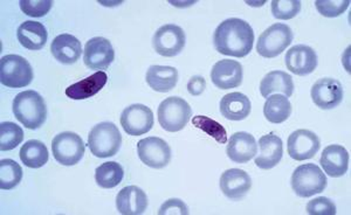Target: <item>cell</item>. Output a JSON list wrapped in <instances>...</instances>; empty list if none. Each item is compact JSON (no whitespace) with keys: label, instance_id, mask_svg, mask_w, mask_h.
<instances>
[{"label":"cell","instance_id":"obj_2","mask_svg":"<svg viewBox=\"0 0 351 215\" xmlns=\"http://www.w3.org/2000/svg\"><path fill=\"white\" fill-rule=\"evenodd\" d=\"M13 114L29 130L40 128L47 118V107L43 96L34 90L21 92L14 97Z\"/></svg>","mask_w":351,"mask_h":215},{"label":"cell","instance_id":"obj_32","mask_svg":"<svg viewBox=\"0 0 351 215\" xmlns=\"http://www.w3.org/2000/svg\"><path fill=\"white\" fill-rule=\"evenodd\" d=\"M24 140L23 129L13 122H3L0 124V150L11 151L21 145Z\"/></svg>","mask_w":351,"mask_h":215},{"label":"cell","instance_id":"obj_31","mask_svg":"<svg viewBox=\"0 0 351 215\" xmlns=\"http://www.w3.org/2000/svg\"><path fill=\"white\" fill-rule=\"evenodd\" d=\"M23 168L13 160H1L0 162V188L10 191L16 188L23 179Z\"/></svg>","mask_w":351,"mask_h":215},{"label":"cell","instance_id":"obj_28","mask_svg":"<svg viewBox=\"0 0 351 215\" xmlns=\"http://www.w3.org/2000/svg\"><path fill=\"white\" fill-rule=\"evenodd\" d=\"M263 115L271 123H284L291 115V101L280 94L268 96L263 105Z\"/></svg>","mask_w":351,"mask_h":215},{"label":"cell","instance_id":"obj_17","mask_svg":"<svg viewBox=\"0 0 351 215\" xmlns=\"http://www.w3.org/2000/svg\"><path fill=\"white\" fill-rule=\"evenodd\" d=\"M228 158L237 164H246L258 155V144L254 136L248 132H236L226 147Z\"/></svg>","mask_w":351,"mask_h":215},{"label":"cell","instance_id":"obj_1","mask_svg":"<svg viewBox=\"0 0 351 215\" xmlns=\"http://www.w3.org/2000/svg\"><path fill=\"white\" fill-rule=\"evenodd\" d=\"M217 52L223 55L245 58L252 52L254 32L247 21L239 18H230L217 27L213 36Z\"/></svg>","mask_w":351,"mask_h":215},{"label":"cell","instance_id":"obj_9","mask_svg":"<svg viewBox=\"0 0 351 215\" xmlns=\"http://www.w3.org/2000/svg\"><path fill=\"white\" fill-rule=\"evenodd\" d=\"M137 153L141 162L149 168H167L171 160V148L160 137H148L137 143Z\"/></svg>","mask_w":351,"mask_h":215},{"label":"cell","instance_id":"obj_20","mask_svg":"<svg viewBox=\"0 0 351 215\" xmlns=\"http://www.w3.org/2000/svg\"><path fill=\"white\" fill-rule=\"evenodd\" d=\"M260 153L256 155V165L261 170H271L282 160V140L276 134H268L259 140Z\"/></svg>","mask_w":351,"mask_h":215},{"label":"cell","instance_id":"obj_16","mask_svg":"<svg viewBox=\"0 0 351 215\" xmlns=\"http://www.w3.org/2000/svg\"><path fill=\"white\" fill-rule=\"evenodd\" d=\"M243 79V66L238 61L220 60L212 68V84L223 90L239 87Z\"/></svg>","mask_w":351,"mask_h":215},{"label":"cell","instance_id":"obj_30","mask_svg":"<svg viewBox=\"0 0 351 215\" xmlns=\"http://www.w3.org/2000/svg\"><path fill=\"white\" fill-rule=\"evenodd\" d=\"M124 178L122 165L116 162L101 164L95 170V181L101 188H114L119 186Z\"/></svg>","mask_w":351,"mask_h":215},{"label":"cell","instance_id":"obj_27","mask_svg":"<svg viewBox=\"0 0 351 215\" xmlns=\"http://www.w3.org/2000/svg\"><path fill=\"white\" fill-rule=\"evenodd\" d=\"M260 92L265 99L274 92H282L286 97H291L294 92L293 77L282 71L269 72L260 84Z\"/></svg>","mask_w":351,"mask_h":215},{"label":"cell","instance_id":"obj_23","mask_svg":"<svg viewBox=\"0 0 351 215\" xmlns=\"http://www.w3.org/2000/svg\"><path fill=\"white\" fill-rule=\"evenodd\" d=\"M220 114L228 121H243L252 110L251 100L241 92H231L223 96L219 103Z\"/></svg>","mask_w":351,"mask_h":215},{"label":"cell","instance_id":"obj_35","mask_svg":"<svg viewBox=\"0 0 351 215\" xmlns=\"http://www.w3.org/2000/svg\"><path fill=\"white\" fill-rule=\"evenodd\" d=\"M350 5L349 0H316L315 6L321 16L336 18L343 14Z\"/></svg>","mask_w":351,"mask_h":215},{"label":"cell","instance_id":"obj_39","mask_svg":"<svg viewBox=\"0 0 351 215\" xmlns=\"http://www.w3.org/2000/svg\"><path fill=\"white\" fill-rule=\"evenodd\" d=\"M206 89V81L203 76H192L188 84V92L192 96H199Z\"/></svg>","mask_w":351,"mask_h":215},{"label":"cell","instance_id":"obj_19","mask_svg":"<svg viewBox=\"0 0 351 215\" xmlns=\"http://www.w3.org/2000/svg\"><path fill=\"white\" fill-rule=\"evenodd\" d=\"M116 208L120 214H143L148 208V197L138 186H127L116 197Z\"/></svg>","mask_w":351,"mask_h":215},{"label":"cell","instance_id":"obj_37","mask_svg":"<svg viewBox=\"0 0 351 215\" xmlns=\"http://www.w3.org/2000/svg\"><path fill=\"white\" fill-rule=\"evenodd\" d=\"M306 211L311 215H335L337 213L334 201L326 197H319L311 200L307 203Z\"/></svg>","mask_w":351,"mask_h":215},{"label":"cell","instance_id":"obj_13","mask_svg":"<svg viewBox=\"0 0 351 215\" xmlns=\"http://www.w3.org/2000/svg\"><path fill=\"white\" fill-rule=\"evenodd\" d=\"M343 87L341 82L330 77L319 79L311 87V100L316 107L324 110L339 107L343 101Z\"/></svg>","mask_w":351,"mask_h":215},{"label":"cell","instance_id":"obj_21","mask_svg":"<svg viewBox=\"0 0 351 215\" xmlns=\"http://www.w3.org/2000/svg\"><path fill=\"white\" fill-rule=\"evenodd\" d=\"M324 171L331 178H339L347 173L349 168V153L342 145L332 144L324 149L319 160Z\"/></svg>","mask_w":351,"mask_h":215},{"label":"cell","instance_id":"obj_26","mask_svg":"<svg viewBox=\"0 0 351 215\" xmlns=\"http://www.w3.org/2000/svg\"><path fill=\"white\" fill-rule=\"evenodd\" d=\"M145 81L149 87L155 92H169L177 86L178 82V71L170 66H152L149 68Z\"/></svg>","mask_w":351,"mask_h":215},{"label":"cell","instance_id":"obj_12","mask_svg":"<svg viewBox=\"0 0 351 215\" xmlns=\"http://www.w3.org/2000/svg\"><path fill=\"white\" fill-rule=\"evenodd\" d=\"M121 125L130 136L148 134L154 127V112L144 104H132L122 112Z\"/></svg>","mask_w":351,"mask_h":215},{"label":"cell","instance_id":"obj_11","mask_svg":"<svg viewBox=\"0 0 351 215\" xmlns=\"http://www.w3.org/2000/svg\"><path fill=\"white\" fill-rule=\"evenodd\" d=\"M114 59L115 51L108 39L102 36H95L86 42L84 61L89 69L100 72L106 71L114 62Z\"/></svg>","mask_w":351,"mask_h":215},{"label":"cell","instance_id":"obj_4","mask_svg":"<svg viewBox=\"0 0 351 215\" xmlns=\"http://www.w3.org/2000/svg\"><path fill=\"white\" fill-rule=\"evenodd\" d=\"M291 185L300 198H311L326 190L327 177L316 164H304L293 172Z\"/></svg>","mask_w":351,"mask_h":215},{"label":"cell","instance_id":"obj_25","mask_svg":"<svg viewBox=\"0 0 351 215\" xmlns=\"http://www.w3.org/2000/svg\"><path fill=\"white\" fill-rule=\"evenodd\" d=\"M18 40L29 51H39L47 42L48 33L44 25L38 21H25L18 28Z\"/></svg>","mask_w":351,"mask_h":215},{"label":"cell","instance_id":"obj_24","mask_svg":"<svg viewBox=\"0 0 351 215\" xmlns=\"http://www.w3.org/2000/svg\"><path fill=\"white\" fill-rule=\"evenodd\" d=\"M108 81V76L104 72H97L93 75L88 76L84 80L79 81L76 84L69 86L66 89V95L72 100H86L96 95L97 92L104 89Z\"/></svg>","mask_w":351,"mask_h":215},{"label":"cell","instance_id":"obj_33","mask_svg":"<svg viewBox=\"0 0 351 215\" xmlns=\"http://www.w3.org/2000/svg\"><path fill=\"white\" fill-rule=\"evenodd\" d=\"M192 124L202 131L208 134L213 140H216L219 144L228 143V131L221 124L217 121L211 120L206 116H196L192 120Z\"/></svg>","mask_w":351,"mask_h":215},{"label":"cell","instance_id":"obj_36","mask_svg":"<svg viewBox=\"0 0 351 215\" xmlns=\"http://www.w3.org/2000/svg\"><path fill=\"white\" fill-rule=\"evenodd\" d=\"M21 10L26 16L41 18L48 14L52 8V0H21Z\"/></svg>","mask_w":351,"mask_h":215},{"label":"cell","instance_id":"obj_29","mask_svg":"<svg viewBox=\"0 0 351 215\" xmlns=\"http://www.w3.org/2000/svg\"><path fill=\"white\" fill-rule=\"evenodd\" d=\"M21 160L27 168H40L48 162V149L40 140H31L21 147Z\"/></svg>","mask_w":351,"mask_h":215},{"label":"cell","instance_id":"obj_8","mask_svg":"<svg viewBox=\"0 0 351 215\" xmlns=\"http://www.w3.org/2000/svg\"><path fill=\"white\" fill-rule=\"evenodd\" d=\"M52 151L58 163L74 166L84 158L86 145L75 132H61L53 138Z\"/></svg>","mask_w":351,"mask_h":215},{"label":"cell","instance_id":"obj_38","mask_svg":"<svg viewBox=\"0 0 351 215\" xmlns=\"http://www.w3.org/2000/svg\"><path fill=\"white\" fill-rule=\"evenodd\" d=\"M189 208L180 199H169L160 206V215H189Z\"/></svg>","mask_w":351,"mask_h":215},{"label":"cell","instance_id":"obj_6","mask_svg":"<svg viewBox=\"0 0 351 215\" xmlns=\"http://www.w3.org/2000/svg\"><path fill=\"white\" fill-rule=\"evenodd\" d=\"M34 77L31 64L25 58L16 54L3 56L0 61V81L5 87H27Z\"/></svg>","mask_w":351,"mask_h":215},{"label":"cell","instance_id":"obj_3","mask_svg":"<svg viewBox=\"0 0 351 215\" xmlns=\"http://www.w3.org/2000/svg\"><path fill=\"white\" fill-rule=\"evenodd\" d=\"M122 135L112 122L96 124L88 135V147L97 158H109L120 151Z\"/></svg>","mask_w":351,"mask_h":215},{"label":"cell","instance_id":"obj_5","mask_svg":"<svg viewBox=\"0 0 351 215\" xmlns=\"http://www.w3.org/2000/svg\"><path fill=\"white\" fill-rule=\"evenodd\" d=\"M158 122L160 127L168 132H178L188 125L191 118L192 109L186 101L172 96L164 100L158 107Z\"/></svg>","mask_w":351,"mask_h":215},{"label":"cell","instance_id":"obj_34","mask_svg":"<svg viewBox=\"0 0 351 215\" xmlns=\"http://www.w3.org/2000/svg\"><path fill=\"white\" fill-rule=\"evenodd\" d=\"M301 12V1L299 0H273L271 14L279 21H289Z\"/></svg>","mask_w":351,"mask_h":215},{"label":"cell","instance_id":"obj_10","mask_svg":"<svg viewBox=\"0 0 351 215\" xmlns=\"http://www.w3.org/2000/svg\"><path fill=\"white\" fill-rule=\"evenodd\" d=\"M186 44V36L183 28L175 24L164 25L157 29L152 38V46L156 52L165 58H173L180 54Z\"/></svg>","mask_w":351,"mask_h":215},{"label":"cell","instance_id":"obj_14","mask_svg":"<svg viewBox=\"0 0 351 215\" xmlns=\"http://www.w3.org/2000/svg\"><path fill=\"white\" fill-rule=\"evenodd\" d=\"M321 148L319 136L306 129L291 132L288 137V155L294 160L304 162L311 160Z\"/></svg>","mask_w":351,"mask_h":215},{"label":"cell","instance_id":"obj_18","mask_svg":"<svg viewBox=\"0 0 351 215\" xmlns=\"http://www.w3.org/2000/svg\"><path fill=\"white\" fill-rule=\"evenodd\" d=\"M220 190L228 199H243L252 188L251 177L240 168H230L220 177Z\"/></svg>","mask_w":351,"mask_h":215},{"label":"cell","instance_id":"obj_22","mask_svg":"<svg viewBox=\"0 0 351 215\" xmlns=\"http://www.w3.org/2000/svg\"><path fill=\"white\" fill-rule=\"evenodd\" d=\"M51 52L60 64H73L80 59L82 46L72 34H60L53 40Z\"/></svg>","mask_w":351,"mask_h":215},{"label":"cell","instance_id":"obj_15","mask_svg":"<svg viewBox=\"0 0 351 215\" xmlns=\"http://www.w3.org/2000/svg\"><path fill=\"white\" fill-rule=\"evenodd\" d=\"M288 71L299 76L309 75L319 64L317 54L307 45H296L291 47L285 56Z\"/></svg>","mask_w":351,"mask_h":215},{"label":"cell","instance_id":"obj_7","mask_svg":"<svg viewBox=\"0 0 351 215\" xmlns=\"http://www.w3.org/2000/svg\"><path fill=\"white\" fill-rule=\"evenodd\" d=\"M293 31L288 25L274 24L261 33L256 44V52L266 59H273L286 51L293 42Z\"/></svg>","mask_w":351,"mask_h":215}]
</instances>
